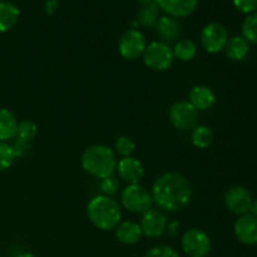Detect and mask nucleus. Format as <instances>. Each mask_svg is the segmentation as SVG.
<instances>
[{"label":"nucleus","instance_id":"473e14b6","mask_svg":"<svg viewBox=\"0 0 257 257\" xmlns=\"http://www.w3.org/2000/svg\"><path fill=\"white\" fill-rule=\"evenodd\" d=\"M250 212H251V215L255 216V217H257V200H255L252 202V206H251Z\"/></svg>","mask_w":257,"mask_h":257},{"label":"nucleus","instance_id":"f704fd0d","mask_svg":"<svg viewBox=\"0 0 257 257\" xmlns=\"http://www.w3.org/2000/svg\"><path fill=\"white\" fill-rule=\"evenodd\" d=\"M137 2H138V3H140V4L145 5V4H148V3L153 2V0H137Z\"/></svg>","mask_w":257,"mask_h":257},{"label":"nucleus","instance_id":"dca6fc26","mask_svg":"<svg viewBox=\"0 0 257 257\" xmlns=\"http://www.w3.org/2000/svg\"><path fill=\"white\" fill-rule=\"evenodd\" d=\"M215 93L207 85H196L190 92V103L197 110H206L215 103Z\"/></svg>","mask_w":257,"mask_h":257},{"label":"nucleus","instance_id":"393cba45","mask_svg":"<svg viewBox=\"0 0 257 257\" xmlns=\"http://www.w3.org/2000/svg\"><path fill=\"white\" fill-rule=\"evenodd\" d=\"M38 135V127L33 120L24 119L18 123V131L15 138L24 140L27 142H32L35 140Z\"/></svg>","mask_w":257,"mask_h":257},{"label":"nucleus","instance_id":"ddd939ff","mask_svg":"<svg viewBox=\"0 0 257 257\" xmlns=\"http://www.w3.org/2000/svg\"><path fill=\"white\" fill-rule=\"evenodd\" d=\"M118 176L128 185H137L145 175V168L142 163L133 157H123L117 162Z\"/></svg>","mask_w":257,"mask_h":257},{"label":"nucleus","instance_id":"4468645a","mask_svg":"<svg viewBox=\"0 0 257 257\" xmlns=\"http://www.w3.org/2000/svg\"><path fill=\"white\" fill-rule=\"evenodd\" d=\"M168 17L185 18L192 14L196 10L198 0H156Z\"/></svg>","mask_w":257,"mask_h":257},{"label":"nucleus","instance_id":"7c9ffc66","mask_svg":"<svg viewBox=\"0 0 257 257\" xmlns=\"http://www.w3.org/2000/svg\"><path fill=\"white\" fill-rule=\"evenodd\" d=\"M13 148H14L17 157H24V156H27L29 153L30 148H32V142H27L24 140L15 138Z\"/></svg>","mask_w":257,"mask_h":257},{"label":"nucleus","instance_id":"0eeeda50","mask_svg":"<svg viewBox=\"0 0 257 257\" xmlns=\"http://www.w3.org/2000/svg\"><path fill=\"white\" fill-rule=\"evenodd\" d=\"M147 43L142 32L138 29H128L118 40V50L124 59H138L145 53Z\"/></svg>","mask_w":257,"mask_h":257},{"label":"nucleus","instance_id":"1a4fd4ad","mask_svg":"<svg viewBox=\"0 0 257 257\" xmlns=\"http://www.w3.org/2000/svg\"><path fill=\"white\" fill-rule=\"evenodd\" d=\"M170 120L177 130H192L197 124L198 110L188 100H180L171 107Z\"/></svg>","mask_w":257,"mask_h":257},{"label":"nucleus","instance_id":"2eb2a0df","mask_svg":"<svg viewBox=\"0 0 257 257\" xmlns=\"http://www.w3.org/2000/svg\"><path fill=\"white\" fill-rule=\"evenodd\" d=\"M156 29L160 38L166 44L176 42L181 34V24L178 20H176V18L172 17L160 18L156 24Z\"/></svg>","mask_w":257,"mask_h":257},{"label":"nucleus","instance_id":"423d86ee","mask_svg":"<svg viewBox=\"0 0 257 257\" xmlns=\"http://www.w3.org/2000/svg\"><path fill=\"white\" fill-rule=\"evenodd\" d=\"M183 251L190 257H206L211 251V240L205 231L191 228L186 231L181 240Z\"/></svg>","mask_w":257,"mask_h":257},{"label":"nucleus","instance_id":"20e7f679","mask_svg":"<svg viewBox=\"0 0 257 257\" xmlns=\"http://www.w3.org/2000/svg\"><path fill=\"white\" fill-rule=\"evenodd\" d=\"M123 206L133 213H146L151 210L153 203L152 195L146 187L137 185H128L120 195Z\"/></svg>","mask_w":257,"mask_h":257},{"label":"nucleus","instance_id":"9d476101","mask_svg":"<svg viewBox=\"0 0 257 257\" xmlns=\"http://www.w3.org/2000/svg\"><path fill=\"white\" fill-rule=\"evenodd\" d=\"M225 205L232 213L238 216L250 212L253 198L250 191L242 186H233L225 193Z\"/></svg>","mask_w":257,"mask_h":257},{"label":"nucleus","instance_id":"b1692460","mask_svg":"<svg viewBox=\"0 0 257 257\" xmlns=\"http://www.w3.org/2000/svg\"><path fill=\"white\" fill-rule=\"evenodd\" d=\"M242 37L250 44L257 45V12L247 15L242 23Z\"/></svg>","mask_w":257,"mask_h":257},{"label":"nucleus","instance_id":"6ab92c4d","mask_svg":"<svg viewBox=\"0 0 257 257\" xmlns=\"http://www.w3.org/2000/svg\"><path fill=\"white\" fill-rule=\"evenodd\" d=\"M18 131V120L13 112L7 108H0V142L15 138Z\"/></svg>","mask_w":257,"mask_h":257},{"label":"nucleus","instance_id":"5701e85b","mask_svg":"<svg viewBox=\"0 0 257 257\" xmlns=\"http://www.w3.org/2000/svg\"><path fill=\"white\" fill-rule=\"evenodd\" d=\"M215 136L211 128L206 127V125H198L195 128L192 133V143L195 147L205 150V148L210 147L212 145Z\"/></svg>","mask_w":257,"mask_h":257},{"label":"nucleus","instance_id":"f8f14e48","mask_svg":"<svg viewBox=\"0 0 257 257\" xmlns=\"http://www.w3.org/2000/svg\"><path fill=\"white\" fill-rule=\"evenodd\" d=\"M140 226L142 228L143 235L147 237H160L167 228V217L158 210L151 208L150 211L143 213Z\"/></svg>","mask_w":257,"mask_h":257},{"label":"nucleus","instance_id":"bb28decb","mask_svg":"<svg viewBox=\"0 0 257 257\" xmlns=\"http://www.w3.org/2000/svg\"><path fill=\"white\" fill-rule=\"evenodd\" d=\"M136 150V145L133 140L128 136H120L115 142V151L118 155L123 156V157H131Z\"/></svg>","mask_w":257,"mask_h":257},{"label":"nucleus","instance_id":"a878e982","mask_svg":"<svg viewBox=\"0 0 257 257\" xmlns=\"http://www.w3.org/2000/svg\"><path fill=\"white\" fill-rule=\"evenodd\" d=\"M15 158H17V155L13 146L7 142H0V172L12 167Z\"/></svg>","mask_w":257,"mask_h":257},{"label":"nucleus","instance_id":"9b49d317","mask_svg":"<svg viewBox=\"0 0 257 257\" xmlns=\"http://www.w3.org/2000/svg\"><path fill=\"white\" fill-rule=\"evenodd\" d=\"M233 232L241 243L253 246L257 243V217L246 213L238 217L233 225Z\"/></svg>","mask_w":257,"mask_h":257},{"label":"nucleus","instance_id":"a211bd4d","mask_svg":"<svg viewBox=\"0 0 257 257\" xmlns=\"http://www.w3.org/2000/svg\"><path fill=\"white\" fill-rule=\"evenodd\" d=\"M250 50V43L243 37H233L228 39L225 47V54L232 62H238L246 58Z\"/></svg>","mask_w":257,"mask_h":257},{"label":"nucleus","instance_id":"aec40b11","mask_svg":"<svg viewBox=\"0 0 257 257\" xmlns=\"http://www.w3.org/2000/svg\"><path fill=\"white\" fill-rule=\"evenodd\" d=\"M20 12L15 4L10 2H0V33L12 29L19 19Z\"/></svg>","mask_w":257,"mask_h":257},{"label":"nucleus","instance_id":"72a5a7b5","mask_svg":"<svg viewBox=\"0 0 257 257\" xmlns=\"http://www.w3.org/2000/svg\"><path fill=\"white\" fill-rule=\"evenodd\" d=\"M17 257H37V256L33 255V253L30 252H23V253H19Z\"/></svg>","mask_w":257,"mask_h":257},{"label":"nucleus","instance_id":"c756f323","mask_svg":"<svg viewBox=\"0 0 257 257\" xmlns=\"http://www.w3.org/2000/svg\"><path fill=\"white\" fill-rule=\"evenodd\" d=\"M233 5L238 12L243 14H252L257 12V0H232Z\"/></svg>","mask_w":257,"mask_h":257},{"label":"nucleus","instance_id":"39448f33","mask_svg":"<svg viewBox=\"0 0 257 257\" xmlns=\"http://www.w3.org/2000/svg\"><path fill=\"white\" fill-rule=\"evenodd\" d=\"M173 53L170 45L163 42H152L146 47L143 53V62L150 69L163 72L171 67Z\"/></svg>","mask_w":257,"mask_h":257},{"label":"nucleus","instance_id":"cd10ccee","mask_svg":"<svg viewBox=\"0 0 257 257\" xmlns=\"http://www.w3.org/2000/svg\"><path fill=\"white\" fill-rule=\"evenodd\" d=\"M100 191L103 192V195L104 196H113L115 195V193L118 192V190H119V182H118V180L115 177H113V176H110V177H107V178H103L102 181H100Z\"/></svg>","mask_w":257,"mask_h":257},{"label":"nucleus","instance_id":"f257e3e1","mask_svg":"<svg viewBox=\"0 0 257 257\" xmlns=\"http://www.w3.org/2000/svg\"><path fill=\"white\" fill-rule=\"evenodd\" d=\"M153 202L161 210L176 212L188 205L192 197V186L177 172H167L156 180L151 192Z\"/></svg>","mask_w":257,"mask_h":257},{"label":"nucleus","instance_id":"c85d7f7f","mask_svg":"<svg viewBox=\"0 0 257 257\" xmlns=\"http://www.w3.org/2000/svg\"><path fill=\"white\" fill-rule=\"evenodd\" d=\"M145 257H180L170 246H156L146 252Z\"/></svg>","mask_w":257,"mask_h":257},{"label":"nucleus","instance_id":"412c9836","mask_svg":"<svg viewBox=\"0 0 257 257\" xmlns=\"http://www.w3.org/2000/svg\"><path fill=\"white\" fill-rule=\"evenodd\" d=\"M158 14H160V7H158L157 2L153 0L148 4L142 5L138 9L137 22L146 28H153L156 27L158 19H160Z\"/></svg>","mask_w":257,"mask_h":257},{"label":"nucleus","instance_id":"f03ea898","mask_svg":"<svg viewBox=\"0 0 257 257\" xmlns=\"http://www.w3.org/2000/svg\"><path fill=\"white\" fill-rule=\"evenodd\" d=\"M83 170L95 178H107L113 176L117 170V157L114 151L104 145L88 147L80 158Z\"/></svg>","mask_w":257,"mask_h":257},{"label":"nucleus","instance_id":"4be33fe9","mask_svg":"<svg viewBox=\"0 0 257 257\" xmlns=\"http://www.w3.org/2000/svg\"><path fill=\"white\" fill-rule=\"evenodd\" d=\"M173 57L177 58L181 62H190L197 54V45L188 39H182L176 43L172 49Z\"/></svg>","mask_w":257,"mask_h":257},{"label":"nucleus","instance_id":"7ed1b4c3","mask_svg":"<svg viewBox=\"0 0 257 257\" xmlns=\"http://www.w3.org/2000/svg\"><path fill=\"white\" fill-rule=\"evenodd\" d=\"M87 215L90 222L103 231L114 230L122 218L120 206L109 196H95L87 206Z\"/></svg>","mask_w":257,"mask_h":257},{"label":"nucleus","instance_id":"2f4dec72","mask_svg":"<svg viewBox=\"0 0 257 257\" xmlns=\"http://www.w3.org/2000/svg\"><path fill=\"white\" fill-rule=\"evenodd\" d=\"M58 0H45L44 10L48 15H53L58 9Z\"/></svg>","mask_w":257,"mask_h":257},{"label":"nucleus","instance_id":"f3484780","mask_svg":"<svg viewBox=\"0 0 257 257\" xmlns=\"http://www.w3.org/2000/svg\"><path fill=\"white\" fill-rule=\"evenodd\" d=\"M142 228L133 221H125L115 227V237L124 245H135L142 238Z\"/></svg>","mask_w":257,"mask_h":257},{"label":"nucleus","instance_id":"6e6552de","mask_svg":"<svg viewBox=\"0 0 257 257\" xmlns=\"http://www.w3.org/2000/svg\"><path fill=\"white\" fill-rule=\"evenodd\" d=\"M200 39L206 52L216 54L225 49L228 42V32L220 23H210L202 29Z\"/></svg>","mask_w":257,"mask_h":257}]
</instances>
